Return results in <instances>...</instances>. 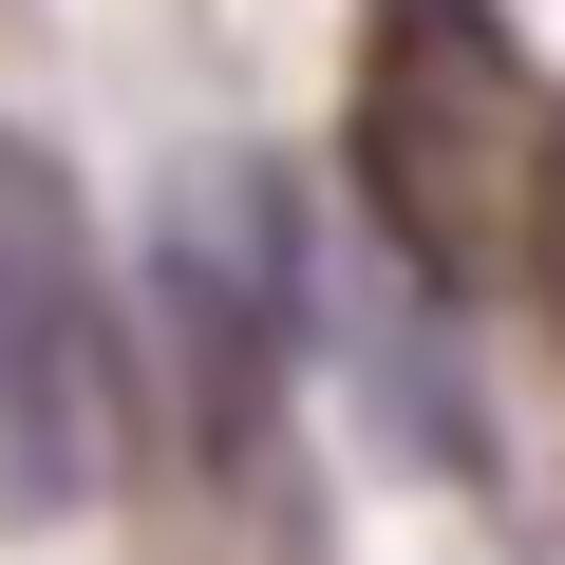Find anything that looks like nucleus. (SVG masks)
<instances>
[{"label":"nucleus","instance_id":"obj_1","mask_svg":"<svg viewBox=\"0 0 565 565\" xmlns=\"http://www.w3.org/2000/svg\"><path fill=\"white\" fill-rule=\"evenodd\" d=\"M151 377H170V509L189 565H321V471H302V264L245 170L170 189L151 226Z\"/></svg>","mask_w":565,"mask_h":565},{"label":"nucleus","instance_id":"obj_2","mask_svg":"<svg viewBox=\"0 0 565 565\" xmlns=\"http://www.w3.org/2000/svg\"><path fill=\"white\" fill-rule=\"evenodd\" d=\"M340 170L415 282H509L565 189V95L509 39V0H359L340 76Z\"/></svg>","mask_w":565,"mask_h":565},{"label":"nucleus","instance_id":"obj_3","mask_svg":"<svg viewBox=\"0 0 565 565\" xmlns=\"http://www.w3.org/2000/svg\"><path fill=\"white\" fill-rule=\"evenodd\" d=\"M132 434V340L39 132H0V527H76Z\"/></svg>","mask_w":565,"mask_h":565},{"label":"nucleus","instance_id":"obj_4","mask_svg":"<svg viewBox=\"0 0 565 565\" xmlns=\"http://www.w3.org/2000/svg\"><path fill=\"white\" fill-rule=\"evenodd\" d=\"M527 282H546V321H565V189H546V245H527Z\"/></svg>","mask_w":565,"mask_h":565}]
</instances>
